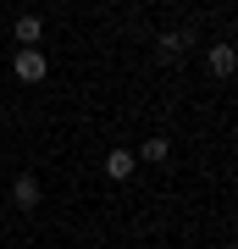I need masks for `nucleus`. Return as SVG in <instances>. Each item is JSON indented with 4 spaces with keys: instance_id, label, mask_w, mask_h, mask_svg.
<instances>
[{
    "instance_id": "nucleus-1",
    "label": "nucleus",
    "mask_w": 238,
    "mask_h": 249,
    "mask_svg": "<svg viewBox=\"0 0 238 249\" xmlns=\"http://www.w3.org/2000/svg\"><path fill=\"white\" fill-rule=\"evenodd\" d=\"M11 72H17L22 83H44V78H50V61H44L39 50H28V45H22L17 55H11Z\"/></svg>"
},
{
    "instance_id": "nucleus-2",
    "label": "nucleus",
    "mask_w": 238,
    "mask_h": 249,
    "mask_svg": "<svg viewBox=\"0 0 238 249\" xmlns=\"http://www.w3.org/2000/svg\"><path fill=\"white\" fill-rule=\"evenodd\" d=\"M39 194H44V188H39V178H34V172H22V178L11 183V199H17L22 211H34V205H39Z\"/></svg>"
},
{
    "instance_id": "nucleus-3",
    "label": "nucleus",
    "mask_w": 238,
    "mask_h": 249,
    "mask_svg": "<svg viewBox=\"0 0 238 249\" xmlns=\"http://www.w3.org/2000/svg\"><path fill=\"white\" fill-rule=\"evenodd\" d=\"M188 45H194V34H188V28H172V34H161V61H177Z\"/></svg>"
},
{
    "instance_id": "nucleus-4",
    "label": "nucleus",
    "mask_w": 238,
    "mask_h": 249,
    "mask_svg": "<svg viewBox=\"0 0 238 249\" xmlns=\"http://www.w3.org/2000/svg\"><path fill=\"white\" fill-rule=\"evenodd\" d=\"M133 166H139V160H133L128 150H111V155H106V178H116V183H128Z\"/></svg>"
},
{
    "instance_id": "nucleus-5",
    "label": "nucleus",
    "mask_w": 238,
    "mask_h": 249,
    "mask_svg": "<svg viewBox=\"0 0 238 249\" xmlns=\"http://www.w3.org/2000/svg\"><path fill=\"white\" fill-rule=\"evenodd\" d=\"M205 61H211V72H216V78H233L238 55H233V45H211V55H205Z\"/></svg>"
},
{
    "instance_id": "nucleus-6",
    "label": "nucleus",
    "mask_w": 238,
    "mask_h": 249,
    "mask_svg": "<svg viewBox=\"0 0 238 249\" xmlns=\"http://www.w3.org/2000/svg\"><path fill=\"white\" fill-rule=\"evenodd\" d=\"M166 155H172V144H166V139L155 133V139H144V150L133 155V160H150V166H161V160H166Z\"/></svg>"
},
{
    "instance_id": "nucleus-7",
    "label": "nucleus",
    "mask_w": 238,
    "mask_h": 249,
    "mask_svg": "<svg viewBox=\"0 0 238 249\" xmlns=\"http://www.w3.org/2000/svg\"><path fill=\"white\" fill-rule=\"evenodd\" d=\"M39 34H44V22H39V17H17V39H22L28 50L39 45Z\"/></svg>"
}]
</instances>
